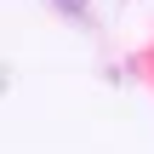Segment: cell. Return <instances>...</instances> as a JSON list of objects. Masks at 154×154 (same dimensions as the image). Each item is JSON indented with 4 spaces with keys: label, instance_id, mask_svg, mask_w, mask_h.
<instances>
[]
</instances>
